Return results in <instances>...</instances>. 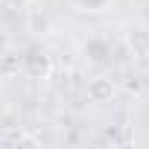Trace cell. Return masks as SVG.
Returning a JSON list of instances; mask_svg holds the SVG:
<instances>
[{"label":"cell","mask_w":149,"mask_h":149,"mask_svg":"<svg viewBox=\"0 0 149 149\" xmlns=\"http://www.w3.org/2000/svg\"><path fill=\"white\" fill-rule=\"evenodd\" d=\"M82 56H85L88 61H94V64H102V61L111 58V41H108L105 35H91V38L82 44Z\"/></svg>","instance_id":"obj_4"},{"label":"cell","mask_w":149,"mask_h":149,"mask_svg":"<svg viewBox=\"0 0 149 149\" xmlns=\"http://www.w3.org/2000/svg\"><path fill=\"white\" fill-rule=\"evenodd\" d=\"M0 3H3V0H0Z\"/></svg>","instance_id":"obj_9"},{"label":"cell","mask_w":149,"mask_h":149,"mask_svg":"<svg viewBox=\"0 0 149 149\" xmlns=\"http://www.w3.org/2000/svg\"><path fill=\"white\" fill-rule=\"evenodd\" d=\"M18 70H21V56H12V53L0 56V76H15Z\"/></svg>","instance_id":"obj_7"},{"label":"cell","mask_w":149,"mask_h":149,"mask_svg":"<svg viewBox=\"0 0 149 149\" xmlns=\"http://www.w3.org/2000/svg\"><path fill=\"white\" fill-rule=\"evenodd\" d=\"M79 12H105L111 6V0H70Z\"/></svg>","instance_id":"obj_8"},{"label":"cell","mask_w":149,"mask_h":149,"mask_svg":"<svg viewBox=\"0 0 149 149\" xmlns=\"http://www.w3.org/2000/svg\"><path fill=\"white\" fill-rule=\"evenodd\" d=\"M21 70L26 73L29 79L44 82V79H50V73H53V58H50L47 50L32 47V50H26V56H21Z\"/></svg>","instance_id":"obj_1"},{"label":"cell","mask_w":149,"mask_h":149,"mask_svg":"<svg viewBox=\"0 0 149 149\" xmlns=\"http://www.w3.org/2000/svg\"><path fill=\"white\" fill-rule=\"evenodd\" d=\"M88 100L91 102H97V105H105V102H111L114 97H117V85H114V79H108V76H94L91 82H88Z\"/></svg>","instance_id":"obj_3"},{"label":"cell","mask_w":149,"mask_h":149,"mask_svg":"<svg viewBox=\"0 0 149 149\" xmlns=\"http://www.w3.org/2000/svg\"><path fill=\"white\" fill-rule=\"evenodd\" d=\"M26 32H29V35H50V32H53V18H50L44 9L32 6V9L26 12Z\"/></svg>","instance_id":"obj_5"},{"label":"cell","mask_w":149,"mask_h":149,"mask_svg":"<svg viewBox=\"0 0 149 149\" xmlns=\"http://www.w3.org/2000/svg\"><path fill=\"white\" fill-rule=\"evenodd\" d=\"M123 41L134 61H149V26L146 24H129L123 32Z\"/></svg>","instance_id":"obj_2"},{"label":"cell","mask_w":149,"mask_h":149,"mask_svg":"<svg viewBox=\"0 0 149 149\" xmlns=\"http://www.w3.org/2000/svg\"><path fill=\"white\" fill-rule=\"evenodd\" d=\"M123 91L134 100H143L149 97V76L146 73H129V76L123 79Z\"/></svg>","instance_id":"obj_6"}]
</instances>
